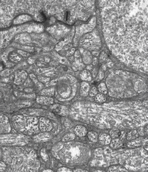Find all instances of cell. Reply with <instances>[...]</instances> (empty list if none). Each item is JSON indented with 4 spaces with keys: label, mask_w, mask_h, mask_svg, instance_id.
Wrapping results in <instances>:
<instances>
[{
    "label": "cell",
    "mask_w": 148,
    "mask_h": 172,
    "mask_svg": "<svg viewBox=\"0 0 148 172\" xmlns=\"http://www.w3.org/2000/svg\"><path fill=\"white\" fill-rule=\"evenodd\" d=\"M104 38L124 64L148 71V0H98Z\"/></svg>",
    "instance_id": "cell-1"
},
{
    "label": "cell",
    "mask_w": 148,
    "mask_h": 172,
    "mask_svg": "<svg viewBox=\"0 0 148 172\" xmlns=\"http://www.w3.org/2000/svg\"><path fill=\"white\" fill-rule=\"evenodd\" d=\"M12 124L18 132L28 135L39 133V120L35 117L27 115H16L12 119Z\"/></svg>",
    "instance_id": "cell-2"
},
{
    "label": "cell",
    "mask_w": 148,
    "mask_h": 172,
    "mask_svg": "<svg viewBox=\"0 0 148 172\" xmlns=\"http://www.w3.org/2000/svg\"><path fill=\"white\" fill-rule=\"evenodd\" d=\"M64 150L60 151L61 158L64 162H75V161H79L83 155V146L71 143L66 146H62Z\"/></svg>",
    "instance_id": "cell-3"
},
{
    "label": "cell",
    "mask_w": 148,
    "mask_h": 172,
    "mask_svg": "<svg viewBox=\"0 0 148 172\" xmlns=\"http://www.w3.org/2000/svg\"><path fill=\"white\" fill-rule=\"evenodd\" d=\"M10 130L8 117L4 114H0V134L8 133L10 132Z\"/></svg>",
    "instance_id": "cell-4"
},
{
    "label": "cell",
    "mask_w": 148,
    "mask_h": 172,
    "mask_svg": "<svg viewBox=\"0 0 148 172\" xmlns=\"http://www.w3.org/2000/svg\"><path fill=\"white\" fill-rule=\"evenodd\" d=\"M28 74L25 70H18L15 73V78L13 83L16 85H21L23 84L27 79Z\"/></svg>",
    "instance_id": "cell-5"
},
{
    "label": "cell",
    "mask_w": 148,
    "mask_h": 172,
    "mask_svg": "<svg viewBox=\"0 0 148 172\" xmlns=\"http://www.w3.org/2000/svg\"><path fill=\"white\" fill-rule=\"evenodd\" d=\"M53 128L51 121L46 117H41L39 120V129L42 132H49Z\"/></svg>",
    "instance_id": "cell-6"
},
{
    "label": "cell",
    "mask_w": 148,
    "mask_h": 172,
    "mask_svg": "<svg viewBox=\"0 0 148 172\" xmlns=\"http://www.w3.org/2000/svg\"><path fill=\"white\" fill-rule=\"evenodd\" d=\"M37 103L42 105H51L54 103V99L51 96L40 95L36 97Z\"/></svg>",
    "instance_id": "cell-7"
},
{
    "label": "cell",
    "mask_w": 148,
    "mask_h": 172,
    "mask_svg": "<svg viewBox=\"0 0 148 172\" xmlns=\"http://www.w3.org/2000/svg\"><path fill=\"white\" fill-rule=\"evenodd\" d=\"M90 88V86L87 82H83L81 83L79 94L81 96L86 97L89 94V92Z\"/></svg>",
    "instance_id": "cell-8"
},
{
    "label": "cell",
    "mask_w": 148,
    "mask_h": 172,
    "mask_svg": "<svg viewBox=\"0 0 148 172\" xmlns=\"http://www.w3.org/2000/svg\"><path fill=\"white\" fill-rule=\"evenodd\" d=\"M52 138V136L50 133H48V132H43L42 133H39L38 135H36L34 136V139L36 142H41V141H46L48 140H49Z\"/></svg>",
    "instance_id": "cell-9"
},
{
    "label": "cell",
    "mask_w": 148,
    "mask_h": 172,
    "mask_svg": "<svg viewBox=\"0 0 148 172\" xmlns=\"http://www.w3.org/2000/svg\"><path fill=\"white\" fill-rule=\"evenodd\" d=\"M74 130L75 134L79 137H83L87 135V129L82 125H77Z\"/></svg>",
    "instance_id": "cell-10"
},
{
    "label": "cell",
    "mask_w": 148,
    "mask_h": 172,
    "mask_svg": "<svg viewBox=\"0 0 148 172\" xmlns=\"http://www.w3.org/2000/svg\"><path fill=\"white\" fill-rule=\"evenodd\" d=\"M98 140H99L100 144L103 145H107L110 143L111 141V138L109 136V135L106 133H102L98 138Z\"/></svg>",
    "instance_id": "cell-11"
},
{
    "label": "cell",
    "mask_w": 148,
    "mask_h": 172,
    "mask_svg": "<svg viewBox=\"0 0 148 172\" xmlns=\"http://www.w3.org/2000/svg\"><path fill=\"white\" fill-rule=\"evenodd\" d=\"M109 145H110V147L112 148L117 149L123 146V142L120 139L115 138V139H113V140L111 141Z\"/></svg>",
    "instance_id": "cell-12"
},
{
    "label": "cell",
    "mask_w": 148,
    "mask_h": 172,
    "mask_svg": "<svg viewBox=\"0 0 148 172\" xmlns=\"http://www.w3.org/2000/svg\"><path fill=\"white\" fill-rule=\"evenodd\" d=\"M80 78L83 81L90 82L92 80V76L88 70H84L80 74Z\"/></svg>",
    "instance_id": "cell-13"
},
{
    "label": "cell",
    "mask_w": 148,
    "mask_h": 172,
    "mask_svg": "<svg viewBox=\"0 0 148 172\" xmlns=\"http://www.w3.org/2000/svg\"><path fill=\"white\" fill-rule=\"evenodd\" d=\"M142 145V142L140 139H135L134 140H131L127 143V146L130 148H136Z\"/></svg>",
    "instance_id": "cell-14"
},
{
    "label": "cell",
    "mask_w": 148,
    "mask_h": 172,
    "mask_svg": "<svg viewBox=\"0 0 148 172\" xmlns=\"http://www.w3.org/2000/svg\"><path fill=\"white\" fill-rule=\"evenodd\" d=\"M139 134L137 130H132L129 132L127 135V139L129 141H131L132 140H134L137 138H138Z\"/></svg>",
    "instance_id": "cell-15"
},
{
    "label": "cell",
    "mask_w": 148,
    "mask_h": 172,
    "mask_svg": "<svg viewBox=\"0 0 148 172\" xmlns=\"http://www.w3.org/2000/svg\"><path fill=\"white\" fill-rule=\"evenodd\" d=\"M54 94V88H46L42 90L40 93L41 95H44L47 96H52Z\"/></svg>",
    "instance_id": "cell-16"
},
{
    "label": "cell",
    "mask_w": 148,
    "mask_h": 172,
    "mask_svg": "<svg viewBox=\"0 0 148 172\" xmlns=\"http://www.w3.org/2000/svg\"><path fill=\"white\" fill-rule=\"evenodd\" d=\"M83 61L84 63L86 64H89L91 62L92 58H91V55L90 53V52H87V51L84 52Z\"/></svg>",
    "instance_id": "cell-17"
},
{
    "label": "cell",
    "mask_w": 148,
    "mask_h": 172,
    "mask_svg": "<svg viewBox=\"0 0 148 172\" xmlns=\"http://www.w3.org/2000/svg\"><path fill=\"white\" fill-rule=\"evenodd\" d=\"M87 136L89 139L94 143H97L98 142V135L95 132H89L88 133H87Z\"/></svg>",
    "instance_id": "cell-18"
},
{
    "label": "cell",
    "mask_w": 148,
    "mask_h": 172,
    "mask_svg": "<svg viewBox=\"0 0 148 172\" xmlns=\"http://www.w3.org/2000/svg\"><path fill=\"white\" fill-rule=\"evenodd\" d=\"M30 77L38 88H42L44 87V85H42V83L41 82H40L38 79H37L36 76L34 75V74H30Z\"/></svg>",
    "instance_id": "cell-19"
},
{
    "label": "cell",
    "mask_w": 148,
    "mask_h": 172,
    "mask_svg": "<svg viewBox=\"0 0 148 172\" xmlns=\"http://www.w3.org/2000/svg\"><path fill=\"white\" fill-rule=\"evenodd\" d=\"M98 90L100 93H102L103 94H106L108 93V88L104 83H101L98 85Z\"/></svg>",
    "instance_id": "cell-20"
},
{
    "label": "cell",
    "mask_w": 148,
    "mask_h": 172,
    "mask_svg": "<svg viewBox=\"0 0 148 172\" xmlns=\"http://www.w3.org/2000/svg\"><path fill=\"white\" fill-rule=\"evenodd\" d=\"M95 101L98 103H104L106 101V98L105 96V95L102 93H98L95 96Z\"/></svg>",
    "instance_id": "cell-21"
},
{
    "label": "cell",
    "mask_w": 148,
    "mask_h": 172,
    "mask_svg": "<svg viewBox=\"0 0 148 172\" xmlns=\"http://www.w3.org/2000/svg\"><path fill=\"white\" fill-rule=\"evenodd\" d=\"M120 134V132L119 131V129L113 128V129H111V130L109 131V136L112 139H115V138L119 137Z\"/></svg>",
    "instance_id": "cell-22"
},
{
    "label": "cell",
    "mask_w": 148,
    "mask_h": 172,
    "mask_svg": "<svg viewBox=\"0 0 148 172\" xmlns=\"http://www.w3.org/2000/svg\"><path fill=\"white\" fill-rule=\"evenodd\" d=\"M13 72V70L11 69H6L1 71L0 76L2 78H7Z\"/></svg>",
    "instance_id": "cell-23"
},
{
    "label": "cell",
    "mask_w": 148,
    "mask_h": 172,
    "mask_svg": "<svg viewBox=\"0 0 148 172\" xmlns=\"http://www.w3.org/2000/svg\"><path fill=\"white\" fill-rule=\"evenodd\" d=\"M109 172H128L126 169L120 168V166H113L109 168Z\"/></svg>",
    "instance_id": "cell-24"
},
{
    "label": "cell",
    "mask_w": 148,
    "mask_h": 172,
    "mask_svg": "<svg viewBox=\"0 0 148 172\" xmlns=\"http://www.w3.org/2000/svg\"><path fill=\"white\" fill-rule=\"evenodd\" d=\"M14 94L17 97H26V98H34L35 96V94H23L22 93H20L18 91H14Z\"/></svg>",
    "instance_id": "cell-25"
},
{
    "label": "cell",
    "mask_w": 148,
    "mask_h": 172,
    "mask_svg": "<svg viewBox=\"0 0 148 172\" xmlns=\"http://www.w3.org/2000/svg\"><path fill=\"white\" fill-rule=\"evenodd\" d=\"M9 59L10 60L14 62H18L21 60V58L16 54H12L9 56Z\"/></svg>",
    "instance_id": "cell-26"
},
{
    "label": "cell",
    "mask_w": 148,
    "mask_h": 172,
    "mask_svg": "<svg viewBox=\"0 0 148 172\" xmlns=\"http://www.w3.org/2000/svg\"><path fill=\"white\" fill-rule=\"evenodd\" d=\"M75 139V135L74 134H72V133H70V134H67L66 135H65L64 136V138H62V142H69V141H71V140H72Z\"/></svg>",
    "instance_id": "cell-27"
},
{
    "label": "cell",
    "mask_w": 148,
    "mask_h": 172,
    "mask_svg": "<svg viewBox=\"0 0 148 172\" xmlns=\"http://www.w3.org/2000/svg\"><path fill=\"white\" fill-rule=\"evenodd\" d=\"M98 94V90L96 87L93 86L91 88H90L89 94L90 96H95Z\"/></svg>",
    "instance_id": "cell-28"
},
{
    "label": "cell",
    "mask_w": 148,
    "mask_h": 172,
    "mask_svg": "<svg viewBox=\"0 0 148 172\" xmlns=\"http://www.w3.org/2000/svg\"><path fill=\"white\" fill-rule=\"evenodd\" d=\"M41 155L42 158V159H44L45 162H48L49 161V156L48 154L46 153V150L45 148H43L41 150Z\"/></svg>",
    "instance_id": "cell-29"
},
{
    "label": "cell",
    "mask_w": 148,
    "mask_h": 172,
    "mask_svg": "<svg viewBox=\"0 0 148 172\" xmlns=\"http://www.w3.org/2000/svg\"><path fill=\"white\" fill-rule=\"evenodd\" d=\"M38 79L40 82L43 83H47L50 81V78H44L41 76H38Z\"/></svg>",
    "instance_id": "cell-30"
},
{
    "label": "cell",
    "mask_w": 148,
    "mask_h": 172,
    "mask_svg": "<svg viewBox=\"0 0 148 172\" xmlns=\"http://www.w3.org/2000/svg\"><path fill=\"white\" fill-rule=\"evenodd\" d=\"M7 169V165L3 161H0V172H4Z\"/></svg>",
    "instance_id": "cell-31"
},
{
    "label": "cell",
    "mask_w": 148,
    "mask_h": 172,
    "mask_svg": "<svg viewBox=\"0 0 148 172\" xmlns=\"http://www.w3.org/2000/svg\"><path fill=\"white\" fill-rule=\"evenodd\" d=\"M57 172H72L71 169H70V168H68L67 167H61L60 168H59V169H57Z\"/></svg>",
    "instance_id": "cell-32"
},
{
    "label": "cell",
    "mask_w": 148,
    "mask_h": 172,
    "mask_svg": "<svg viewBox=\"0 0 148 172\" xmlns=\"http://www.w3.org/2000/svg\"><path fill=\"white\" fill-rule=\"evenodd\" d=\"M18 53L19 54H20L21 56H23V57L28 56V54L26 52H23V51H22V50H18Z\"/></svg>",
    "instance_id": "cell-33"
},
{
    "label": "cell",
    "mask_w": 148,
    "mask_h": 172,
    "mask_svg": "<svg viewBox=\"0 0 148 172\" xmlns=\"http://www.w3.org/2000/svg\"><path fill=\"white\" fill-rule=\"evenodd\" d=\"M104 73L103 71L101 70L99 72V74H98V79H99V80H101L104 78Z\"/></svg>",
    "instance_id": "cell-34"
},
{
    "label": "cell",
    "mask_w": 148,
    "mask_h": 172,
    "mask_svg": "<svg viewBox=\"0 0 148 172\" xmlns=\"http://www.w3.org/2000/svg\"><path fill=\"white\" fill-rule=\"evenodd\" d=\"M106 58H107V55L104 52H103L101 56L100 59L102 60L101 61H105L106 60Z\"/></svg>",
    "instance_id": "cell-35"
},
{
    "label": "cell",
    "mask_w": 148,
    "mask_h": 172,
    "mask_svg": "<svg viewBox=\"0 0 148 172\" xmlns=\"http://www.w3.org/2000/svg\"><path fill=\"white\" fill-rule=\"evenodd\" d=\"M97 71L96 68H94L93 69V72H92V77L93 78H95L97 76Z\"/></svg>",
    "instance_id": "cell-36"
},
{
    "label": "cell",
    "mask_w": 148,
    "mask_h": 172,
    "mask_svg": "<svg viewBox=\"0 0 148 172\" xmlns=\"http://www.w3.org/2000/svg\"><path fill=\"white\" fill-rule=\"evenodd\" d=\"M111 150L109 148H106L104 150V153L106 154H109L111 153Z\"/></svg>",
    "instance_id": "cell-37"
},
{
    "label": "cell",
    "mask_w": 148,
    "mask_h": 172,
    "mask_svg": "<svg viewBox=\"0 0 148 172\" xmlns=\"http://www.w3.org/2000/svg\"><path fill=\"white\" fill-rule=\"evenodd\" d=\"M25 91L26 93H31L33 91V90L31 88H26L25 89Z\"/></svg>",
    "instance_id": "cell-38"
},
{
    "label": "cell",
    "mask_w": 148,
    "mask_h": 172,
    "mask_svg": "<svg viewBox=\"0 0 148 172\" xmlns=\"http://www.w3.org/2000/svg\"><path fill=\"white\" fill-rule=\"evenodd\" d=\"M92 54L94 56H98V55L99 54V52L98 51H93L92 52Z\"/></svg>",
    "instance_id": "cell-39"
},
{
    "label": "cell",
    "mask_w": 148,
    "mask_h": 172,
    "mask_svg": "<svg viewBox=\"0 0 148 172\" xmlns=\"http://www.w3.org/2000/svg\"><path fill=\"white\" fill-rule=\"evenodd\" d=\"M107 65H108V66L109 67H112L113 65V62H111V61H109V62H108Z\"/></svg>",
    "instance_id": "cell-40"
},
{
    "label": "cell",
    "mask_w": 148,
    "mask_h": 172,
    "mask_svg": "<svg viewBox=\"0 0 148 172\" xmlns=\"http://www.w3.org/2000/svg\"><path fill=\"white\" fill-rule=\"evenodd\" d=\"M144 148H145V149L146 150V151H148V142H146V143H145V145H144Z\"/></svg>",
    "instance_id": "cell-41"
},
{
    "label": "cell",
    "mask_w": 148,
    "mask_h": 172,
    "mask_svg": "<svg viewBox=\"0 0 148 172\" xmlns=\"http://www.w3.org/2000/svg\"><path fill=\"white\" fill-rule=\"evenodd\" d=\"M92 69H93V65H88V66H87V70H91Z\"/></svg>",
    "instance_id": "cell-42"
},
{
    "label": "cell",
    "mask_w": 148,
    "mask_h": 172,
    "mask_svg": "<svg viewBox=\"0 0 148 172\" xmlns=\"http://www.w3.org/2000/svg\"><path fill=\"white\" fill-rule=\"evenodd\" d=\"M74 172H86L84 170H82V169H75L74 171Z\"/></svg>",
    "instance_id": "cell-43"
},
{
    "label": "cell",
    "mask_w": 148,
    "mask_h": 172,
    "mask_svg": "<svg viewBox=\"0 0 148 172\" xmlns=\"http://www.w3.org/2000/svg\"><path fill=\"white\" fill-rule=\"evenodd\" d=\"M93 60H93V64L96 65V64L97 63V59L96 58H94Z\"/></svg>",
    "instance_id": "cell-44"
},
{
    "label": "cell",
    "mask_w": 148,
    "mask_h": 172,
    "mask_svg": "<svg viewBox=\"0 0 148 172\" xmlns=\"http://www.w3.org/2000/svg\"><path fill=\"white\" fill-rule=\"evenodd\" d=\"M44 172H53L51 170V169H46V170H45L44 171H43Z\"/></svg>",
    "instance_id": "cell-45"
},
{
    "label": "cell",
    "mask_w": 148,
    "mask_h": 172,
    "mask_svg": "<svg viewBox=\"0 0 148 172\" xmlns=\"http://www.w3.org/2000/svg\"><path fill=\"white\" fill-rule=\"evenodd\" d=\"M1 155H2V152H1V149H0V158H1Z\"/></svg>",
    "instance_id": "cell-46"
},
{
    "label": "cell",
    "mask_w": 148,
    "mask_h": 172,
    "mask_svg": "<svg viewBox=\"0 0 148 172\" xmlns=\"http://www.w3.org/2000/svg\"><path fill=\"white\" fill-rule=\"evenodd\" d=\"M103 69H104V70H106V68H105V65H104V66L103 67Z\"/></svg>",
    "instance_id": "cell-47"
},
{
    "label": "cell",
    "mask_w": 148,
    "mask_h": 172,
    "mask_svg": "<svg viewBox=\"0 0 148 172\" xmlns=\"http://www.w3.org/2000/svg\"><path fill=\"white\" fill-rule=\"evenodd\" d=\"M0 78H1V76H0Z\"/></svg>",
    "instance_id": "cell-48"
}]
</instances>
